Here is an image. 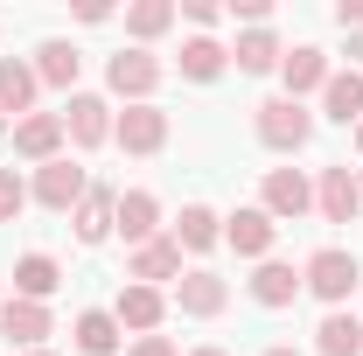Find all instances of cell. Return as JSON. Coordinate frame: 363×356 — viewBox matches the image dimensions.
<instances>
[{"mask_svg": "<svg viewBox=\"0 0 363 356\" xmlns=\"http://www.w3.org/2000/svg\"><path fill=\"white\" fill-rule=\"evenodd\" d=\"M252 133H259L266 154H301V147L315 140V112H308L301 98H286V91H279V98H266V105L252 112Z\"/></svg>", "mask_w": 363, "mask_h": 356, "instance_id": "1", "label": "cell"}, {"mask_svg": "<svg viewBox=\"0 0 363 356\" xmlns=\"http://www.w3.org/2000/svg\"><path fill=\"white\" fill-rule=\"evenodd\" d=\"M301 287L315 294L321 308H342V301L363 287L357 252H350V245H321V252H308V266H301Z\"/></svg>", "mask_w": 363, "mask_h": 356, "instance_id": "2", "label": "cell"}, {"mask_svg": "<svg viewBox=\"0 0 363 356\" xmlns=\"http://www.w3.org/2000/svg\"><path fill=\"white\" fill-rule=\"evenodd\" d=\"M105 91L126 98V105H154V91H161V56L126 43L119 56H105Z\"/></svg>", "mask_w": 363, "mask_h": 356, "instance_id": "3", "label": "cell"}, {"mask_svg": "<svg viewBox=\"0 0 363 356\" xmlns=\"http://www.w3.org/2000/svg\"><path fill=\"white\" fill-rule=\"evenodd\" d=\"M84 189H91V175L63 154V161H49V168H35V182H28V203H43L49 217H70L77 203H84Z\"/></svg>", "mask_w": 363, "mask_h": 356, "instance_id": "4", "label": "cell"}, {"mask_svg": "<svg viewBox=\"0 0 363 356\" xmlns=\"http://www.w3.org/2000/svg\"><path fill=\"white\" fill-rule=\"evenodd\" d=\"M259 210H266L272 223H301L308 210H315V182L301 175V168H266V182H259Z\"/></svg>", "mask_w": 363, "mask_h": 356, "instance_id": "5", "label": "cell"}, {"mask_svg": "<svg viewBox=\"0 0 363 356\" xmlns=\"http://www.w3.org/2000/svg\"><path fill=\"white\" fill-rule=\"evenodd\" d=\"M168 308H182L189 321H217V314L230 308V279H217L210 266H189L175 287H168Z\"/></svg>", "mask_w": 363, "mask_h": 356, "instance_id": "6", "label": "cell"}, {"mask_svg": "<svg viewBox=\"0 0 363 356\" xmlns=\"http://www.w3.org/2000/svg\"><path fill=\"white\" fill-rule=\"evenodd\" d=\"M112 119H119V112H112L98 91H70V105H63V140L91 154V147H105V140H112Z\"/></svg>", "mask_w": 363, "mask_h": 356, "instance_id": "7", "label": "cell"}, {"mask_svg": "<svg viewBox=\"0 0 363 356\" xmlns=\"http://www.w3.org/2000/svg\"><path fill=\"white\" fill-rule=\"evenodd\" d=\"M182 272H189V266H182V245L168 238V230L126 252V279H133V287H175Z\"/></svg>", "mask_w": 363, "mask_h": 356, "instance_id": "8", "label": "cell"}, {"mask_svg": "<svg viewBox=\"0 0 363 356\" xmlns=\"http://www.w3.org/2000/svg\"><path fill=\"white\" fill-rule=\"evenodd\" d=\"M0 335L14 343V350H49V335H56V314L49 301H0Z\"/></svg>", "mask_w": 363, "mask_h": 356, "instance_id": "9", "label": "cell"}, {"mask_svg": "<svg viewBox=\"0 0 363 356\" xmlns=\"http://www.w3.org/2000/svg\"><path fill=\"white\" fill-rule=\"evenodd\" d=\"M168 133H175V126H168V112H161V105H126V112L112 119V140H119L126 154H140V161H147V154H161Z\"/></svg>", "mask_w": 363, "mask_h": 356, "instance_id": "10", "label": "cell"}, {"mask_svg": "<svg viewBox=\"0 0 363 356\" xmlns=\"http://www.w3.org/2000/svg\"><path fill=\"white\" fill-rule=\"evenodd\" d=\"M315 210H321V223H357L363 217V182L350 175L342 161L315 175Z\"/></svg>", "mask_w": 363, "mask_h": 356, "instance_id": "11", "label": "cell"}, {"mask_svg": "<svg viewBox=\"0 0 363 356\" xmlns=\"http://www.w3.org/2000/svg\"><path fill=\"white\" fill-rule=\"evenodd\" d=\"M14 154L21 161H35V168H49V161H63V112H28V119H14Z\"/></svg>", "mask_w": 363, "mask_h": 356, "instance_id": "12", "label": "cell"}, {"mask_svg": "<svg viewBox=\"0 0 363 356\" xmlns=\"http://www.w3.org/2000/svg\"><path fill=\"white\" fill-rule=\"evenodd\" d=\"M272 238H279V223H272L259 203H245V210H230V217H224V245L238 252V259H252V266L272 259Z\"/></svg>", "mask_w": 363, "mask_h": 356, "instance_id": "13", "label": "cell"}, {"mask_svg": "<svg viewBox=\"0 0 363 356\" xmlns=\"http://www.w3.org/2000/svg\"><path fill=\"white\" fill-rule=\"evenodd\" d=\"M112 321L119 328H133V335H161V321H168V294L161 287H119V301H112Z\"/></svg>", "mask_w": 363, "mask_h": 356, "instance_id": "14", "label": "cell"}, {"mask_svg": "<svg viewBox=\"0 0 363 356\" xmlns=\"http://www.w3.org/2000/svg\"><path fill=\"white\" fill-rule=\"evenodd\" d=\"M328 77H335V63H328V49H315V43H294V49H286V63H279L286 98H308V91H321Z\"/></svg>", "mask_w": 363, "mask_h": 356, "instance_id": "15", "label": "cell"}, {"mask_svg": "<svg viewBox=\"0 0 363 356\" xmlns=\"http://www.w3.org/2000/svg\"><path fill=\"white\" fill-rule=\"evenodd\" d=\"M294 294H308V287H301V266H294V259H259L252 301H259L266 314H279V308H294Z\"/></svg>", "mask_w": 363, "mask_h": 356, "instance_id": "16", "label": "cell"}, {"mask_svg": "<svg viewBox=\"0 0 363 356\" xmlns=\"http://www.w3.org/2000/svg\"><path fill=\"white\" fill-rule=\"evenodd\" d=\"M112 217H119V189H98V182H91L84 203L70 210V230H77V245H105V238H112Z\"/></svg>", "mask_w": 363, "mask_h": 356, "instance_id": "17", "label": "cell"}, {"mask_svg": "<svg viewBox=\"0 0 363 356\" xmlns=\"http://www.w3.org/2000/svg\"><path fill=\"white\" fill-rule=\"evenodd\" d=\"M112 230H119L126 245L161 238V196H154V189H126V196H119V217H112Z\"/></svg>", "mask_w": 363, "mask_h": 356, "instance_id": "18", "label": "cell"}, {"mask_svg": "<svg viewBox=\"0 0 363 356\" xmlns=\"http://www.w3.org/2000/svg\"><path fill=\"white\" fill-rule=\"evenodd\" d=\"M230 63H238V77H272V70L286 63V43H279L272 28H245L238 49H230Z\"/></svg>", "mask_w": 363, "mask_h": 356, "instance_id": "19", "label": "cell"}, {"mask_svg": "<svg viewBox=\"0 0 363 356\" xmlns=\"http://www.w3.org/2000/svg\"><path fill=\"white\" fill-rule=\"evenodd\" d=\"M35 77H43L49 91H77V77H84V56H77V43H63V35L35 43Z\"/></svg>", "mask_w": 363, "mask_h": 356, "instance_id": "20", "label": "cell"}, {"mask_svg": "<svg viewBox=\"0 0 363 356\" xmlns=\"http://www.w3.org/2000/svg\"><path fill=\"white\" fill-rule=\"evenodd\" d=\"M35 91H43L35 63H21V56H0V112H7V119H28V112H35Z\"/></svg>", "mask_w": 363, "mask_h": 356, "instance_id": "21", "label": "cell"}, {"mask_svg": "<svg viewBox=\"0 0 363 356\" xmlns=\"http://www.w3.org/2000/svg\"><path fill=\"white\" fill-rule=\"evenodd\" d=\"M70 335H77V356H119L126 350V328L112 321V308H84L70 321Z\"/></svg>", "mask_w": 363, "mask_h": 356, "instance_id": "22", "label": "cell"}, {"mask_svg": "<svg viewBox=\"0 0 363 356\" xmlns=\"http://www.w3.org/2000/svg\"><path fill=\"white\" fill-rule=\"evenodd\" d=\"M175 63H182V77H189V84H217V77L230 70V49L217 43V35H189Z\"/></svg>", "mask_w": 363, "mask_h": 356, "instance_id": "23", "label": "cell"}, {"mask_svg": "<svg viewBox=\"0 0 363 356\" xmlns=\"http://www.w3.org/2000/svg\"><path fill=\"white\" fill-rule=\"evenodd\" d=\"M175 238L182 252H210V245H224V217L210 210V203H182V217H175Z\"/></svg>", "mask_w": 363, "mask_h": 356, "instance_id": "24", "label": "cell"}, {"mask_svg": "<svg viewBox=\"0 0 363 356\" xmlns=\"http://www.w3.org/2000/svg\"><path fill=\"white\" fill-rule=\"evenodd\" d=\"M56 287H63V266L49 252H21L14 259V301H49Z\"/></svg>", "mask_w": 363, "mask_h": 356, "instance_id": "25", "label": "cell"}, {"mask_svg": "<svg viewBox=\"0 0 363 356\" xmlns=\"http://www.w3.org/2000/svg\"><path fill=\"white\" fill-rule=\"evenodd\" d=\"M315 356H363V321L350 308H328L315 328Z\"/></svg>", "mask_w": 363, "mask_h": 356, "instance_id": "26", "label": "cell"}, {"mask_svg": "<svg viewBox=\"0 0 363 356\" xmlns=\"http://www.w3.org/2000/svg\"><path fill=\"white\" fill-rule=\"evenodd\" d=\"M321 112H328L335 126H357L363 119V70H335V77L321 84Z\"/></svg>", "mask_w": 363, "mask_h": 356, "instance_id": "27", "label": "cell"}, {"mask_svg": "<svg viewBox=\"0 0 363 356\" xmlns=\"http://www.w3.org/2000/svg\"><path fill=\"white\" fill-rule=\"evenodd\" d=\"M175 0H133L126 7V35H133V49H147V43H161L168 28H175Z\"/></svg>", "mask_w": 363, "mask_h": 356, "instance_id": "28", "label": "cell"}, {"mask_svg": "<svg viewBox=\"0 0 363 356\" xmlns=\"http://www.w3.org/2000/svg\"><path fill=\"white\" fill-rule=\"evenodd\" d=\"M21 210H28V182L14 175V168H0V223H14Z\"/></svg>", "mask_w": 363, "mask_h": 356, "instance_id": "29", "label": "cell"}, {"mask_svg": "<svg viewBox=\"0 0 363 356\" xmlns=\"http://www.w3.org/2000/svg\"><path fill=\"white\" fill-rule=\"evenodd\" d=\"M182 14H189L196 28H217V14H224V7H217V0H182Z\"/></svg>", "mask_w": 363, "mask_h": 356, "instance_id": "30", "label": "cell"}, {"mask_svg": "<svg viewBox=\"0 0 363 356\" xmlns=\"http://www.w3.org/2000/svg\"><path fill=\"white\" fill-rule=\"evenodd\" d=\"M126 356H182L175 343H168V335H133V350Z\"/></svg>", "mask_w": 363, "mask_h": 356, "instance_id": "31", "label": "cell"}, {"mask_svg": "<svg viewBox=\"0 0 363 356\" xmlns=\"http://www.w3.org/2000/svg\"><path fill=\"white\" fill-rule=\"evenodd\" d=\"M335 21H342V35L363 28V0H335Z\"/></svg>", "mask_w": 363, "mask_h": 356, "instance_id": "32", "label": "cell"}, {"mask_svg": "<svg viewBox=\"0 0 363 356\" xmlns=\"http://www.w3.org/2000/svg\"><path fill=\"white\" fill-rule=\"evenodd\" d=\"M266 356H301V350H294V343H272V350Z\"/></svg>", "mask_w": 363, "mask_h": 356, "instance_id": "33", "label": "cell"}, {"mask_svg": "<svg viewBox=\"0 0 363 356\" xmlns=\"http://www.w3.org/2000/svg\"><path fill=\"white\" fill-rule=\"evenodd\" d=\"M189 356H230V350H217V343H203V350H189Z\"/></svg>", "mask_w": 363, "mask_h": 356, "instance_id": "34", "label": "cell"}, {"mask_svg": "<svg viewBox=\"0 0 363 356\" xmlns=\"http://www.w3.org/2000/svg\"><path fill=\"white\" fill-rule=\"evenodd\" d=\"M350 133H357V154H363V119H357V126H350Z\"/></svg>", "mask_w": 363, "mask_h": 356, "instance_id": "35", "label": "cell"}, {"mask_svg": "<svg viewBox=\"0 0 363 356\" xmlns=\"http://www.w3.org/2000/svg\"><path fill=\"white\" fill-rule=\"evenodd\" d=\"M0 133H14V119H7V112H0Z\"/></svg>", "mask_w": 363, "mask_h": 356, "instance_id": "36", "label": "cell"}, {"mask_svg": "<svg viewBox=\"0 0 363 356\" xmlns=\"http://www.w3.org/2000/svg\"><path fill=\"white\" fill-rule=\"evenodd\" d=\"M21 356H56V350H21Z\"/></svg>", "mask_w": 363, "mask_h": 356, "instance_id": "37", "label": "cell"}, {"mask_svg": "<svg viewBox=\"0 0 363 356\" xmlns=\"http://www.w3.org/2000/svg\"><path fill=\"white\" fill-rule=\"evenodd\" d=\"M357 182H363V175H357Z\"/></svg>", "mask_w": 363, "mask_h": 356, "instance_id": "38", "label": "cell"}]
</instances>
